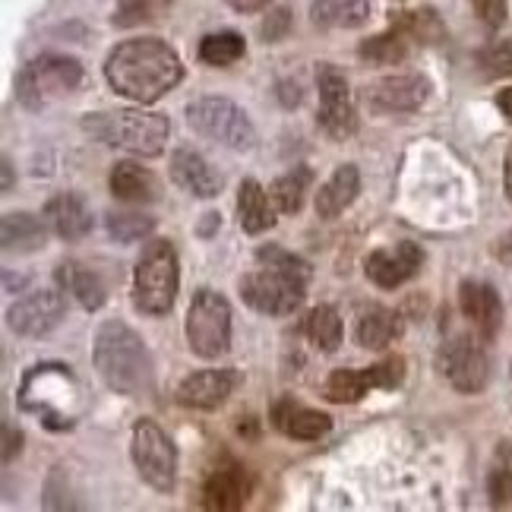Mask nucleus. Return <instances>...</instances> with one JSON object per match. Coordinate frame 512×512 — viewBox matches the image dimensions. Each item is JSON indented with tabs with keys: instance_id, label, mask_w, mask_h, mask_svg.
Returning a JSON list of instances; mask_svg holds the SVG:
<instances>
[{
	"instance_id": "1",
	"label": "nucleus",
	"mask_w": 512,
	"mask_h": 512,
	"mask_svg": "<svg viewBox=\"0 0 512 512\" xmlns=\"http://www.w3.org/2000/svg\"><path fill=\"white\" fill-rule=\"evenodd\" d=\"M108 86L136 105H152L184 80V64L162 38H130L105 57Z\"/></svg>"
},
{
	"instance_id": "2",
	"label": "nucleus",
	"mask_w": 512,
	"mask_h": 512,
	"mask_svg": "<svg viewBox=\"0 0 512 512\" xmlns=\"http://www.w3.org/2000/svg\"><path fill=\"white\" fill-rule=\"evenodd\" d=\"M92 361L98 377L117 396L140 399L155 386V364L146 342L124 320H105L95 332Z\"/></svg>"
},
{
	"instance_id": "3",
	"label": "nucleus",
	"mask_w": 512,
	"mask_h": 512,
	"mask_svg": "<svg viewBox=\"0 0 512 512\" xmlns=\"http://www.w3.org/2000/svg\"><path fill=\"white\" fill-rule=\"evenodd\" d=\"M16 402L26 415L38 418L42 427L54 433L73 430L86 408L83 383L76 380V373L67 364L57 361H42L29 367L23 383H19Z\"/></svg>"
},
{
	"instance_id": "4",
	"label": "nucleus",
	"mask_w": 512,
	"mask_h": 512,
	"mask_svg": "<svg viewBox=\"0 0 512 512\" xmlns=\"http://www.w3.org/2000/svg\"><path fill=\"white\" fill-rule=\"evenodd\" d=\"M83 127H86V133H92L95 140H102L105 146L143 155V159L162 155L168 146V133H171L168 117L159 111H146L143 105L86 114Z\"/></svg>"
},
{
	"instance_id": "5",
	"label": "nucleus",
	"mask_w": 512,
	"mask_h": 512,
	"mask_svg": "<svg viewBox=\"0 0 512 512\" xmlns=\"http://www.w3.org/2000/svg\"><path fill=\"white\" fill-rule=\"evenodd\" d=\"M181 291V263L171 241H149L133 269V307L146 317L171 313Z\"/></svg>"
},
{
	"instance_id": "6",
	"label": "nucleus",
	"mask_w": 512,
	"mask_h": 512,
	"mask_svg": "<svg viewBox=\"0 0 512 512\" xmlns=\"http://www.w3.org/2000/svg\"><path fill=\"white\" fill-rule=\"evenodd\" d=\"M184 332L196 358L219 361L231 348V304L225 301V294L212 288L196 291L184 320Z\"/></svg>"
},
{
	"instance_id": "7",
	"label": "nucleus",
	"mask_w": 512,
	"mask_h": 512,
	"mask_svg": "<svg viewBox=\"0 0 512 512\" xmlns=\"http://www.w3.org/2000/svg\"><path fill=\"white\" fill-rule=\"evenodd\" d=\"M187 124L200 136H206V140L219 143L225 149H234V152H247L256 146L253 121L241 105L231 102V98H219V95L196 98V102L187 105Z\"/></svg>"
},
{
	"instance_id": "8",
	"label": "nucleus",
	"mask_w": 512,
	"mask_h": 512,
	"mask_svg": "<svg viewBox=\"0 0 512 512\" xmlns=\"http://www.w3.org/2000/svg\"><path fill=\"white\" fill-rule=\"evenodd\" d=\"M307 285L310 279L298 272H285L275 266H263L247 272L238 282V291L247 307L256 313H266V317H291L307 298Z\"/></svg>"
},
{
	"instance_id": "9",
	"label": "nucleus",
	"mask_w": 512,
	"mask_h": 512,
	"mask_svg": "<svg viewBox=\"0 0 512 512\" xmlns=\"http://www.w3.org/2000/svg\"><path fill=\"white\" fill-rule=\"evenodd\" d=\"M83 83V64L76 57L67 54H42L35 57L32 64H26L16 76V98L19 105L38 111L45 108L48 98L54 95H64L80 89Z\"/></svg>"
},
{
	"instance_id": "10",
	"label": "nucleus",
	"mask_w": 512,
	"mask_h": 512,
	"mask_svg": "<svg viewBox=\"0 0 512 512\" xmlns=\"http://www.w3.org/2000/svg\"><path fill=\"white\" fill-rule=\"evenodd\" d=\"M130 459L152 490L171 494L177 484V449L168 433L155 424L152 418H140L130 433Z\"/></svg>"
},
{
	"instance_id": "11",
	"label": "nucleus",
	"mask_w": 512,
	"mask_h": 512,
	"mask_svg": "<svg viewBox=\"0 0 512 512\" xmlns=\"http://www.w3.org/2000/svg\"><path fill=\"white\" fill-rule=\"evenodd\" d=\"M437 370L462 396H478L490 380V358L484 351V339L478 332L475 336L471 332H459V336L446 339L437 348Z\"/></svg>"
},
{
	"instance_id": "12",
	"label": "nucleus",
	"mask_w": 512,
	"mask_h": 512,
	"mask_svg": "<svg viewBox=\"0 0 512 512\" xmlns=\"http://www.w3.org/2000/svg\"><path fill=\"white\" fill-rule=\"evenodd\" d=\"M405 380V358L392 354V358L373 364V367H339L329 373L323 383V399L332 405H354L361 402L370 389H396Z\"/></svg>"
},
{
	"instance_id": "13",
	"label": "nucleus",
	"mask_w": 512,
	"mask_h": 512,
	"mask_svg": "<svg viewBox=\"0 0 512 512\" xmlns=\"http://www.w3.org/2000/svg\"><path fill=\"white\" fill-rule=\"evenodd\" d=\"M317 89H320V114L317 124L332 140H348L358 133V111L348 89L345 73L336 64H317Z\"/></svg>"
},
{
	"instance_id": "14",
	"label": "nucleus",
	"mask_w": 512,
	"mask_h": 512,
	"mask_svg": "<svg viewBox=\"0 0 512 512\" xmlns=\"http://www.w3.org/2000/svg\"><path fill=\"white\" fill-rule=\"evenodd\" d=\"M430 98V80L421 73H396L373 80L361 89V102L373 114H405L418 111Z\"/></svg>"
},
{
	"instance_id": "15",
	"label": "nucleus",
	"mask_w": 512,
	"mask_h": 512,
	"mask_svg": "<svg viewBox=\"0 0 512 512\" xmlns=\"http://www.w3.org/2000/svg\"><path fill=\"white\" fill-rule=\"evenodd\" d=\"M64 313H67V304L61 291L38 288V291H29L26 298H19L7 310V326L23 339H42L61 326Z\"/></svg>"
},
{
	"instance_id": "16",
	"label": "nucleus",
	"mask_w": 512,
	"mask_h": 512,
	"mask_svg": "<svg viewBox=\"0 0 512 512\" xmlns=\"http://www.w3.org/2000/svg\"><path fill=\"white\" fill-rule=\"evenodd\" d=\"M241 370L234 367H212V370H196L190 377L181 380L174 399L184 408H196V411H215L219 405L228 402V396H234V389L241 386Z\"/></svg>"
},
{
	"instance_id": "17",
	"label": "nucleus",
	"mask_w": 512,
	"mask_h": 512,
	"mask_svg": "<svg viewBox=\"0 0 512 512\" xmlns=\"http://www.w3.org/2000/svg\"><path fill=\"white\" fill-rule=\"evenodd\" d=\"M421 266H424V250L411 241H402L396 247H380L364 260L367 279L386 291H396L405 282H411L421 272Z\"/></svg>"
},
{
	"instance_id": "18",
	"label": "nucleus",
	"mask_w": 512,
	"mask_h": 512,
	"mask_svg": "<svg viewBox=\"0 0 512 512\" xmlns=\"http://www.w3.org/2000/svg\"><path fill=\"white\" fill-rule=\"evenodd\" d=\"M459 310L484 342L497 339L503 326V301L494 285L481 279H465L459 285Z\"/></svg>"
},
{
	"instance_id": "19",
	"label": "nucleus",
	"mask_w": 512,
	"mask_h": 512,
	"mask_svg": "<svg viewBox=\"0 0 512 512\" xmlns=\"http://www.w3.org/2000/svg\"><path fill=\"white\" fill-rule=\"evenodd\" d=\"M269 421H272L275 430L285 433L288 440H301V443H313V440L326 437V433L332 430V418L326 415V411L301 405L298 399H291V396L275 399V405L269 408Z\"/></svg>"
},
{
	"instance_id": "20",
	"label": "nucleus",
	"mask_w": 512,
	"mask_h": 512,
	"mask_svg": "<svg viewBox=\"0 0 512 512\" xmlns=\"http://www.w3.org/2000/svg\"><path fill=\"white\" fill-rule=\"evenodd\" d=\"M250 497V475L238 462H222L203 484V506L219 512H238Z\"/></svg>"
},
{
	"instance_id": "21",
	"label": "nucleus",
	"mask_w": 512,
	"mask_h": 512,
	"mask_svg": "<svg viewBox=\"0 0 512 512\" xmlns=\"http://www.w3.org/2000/svg\"><path fill=\"white\" fill-rule=\"evenodd\" d=\"M171 181L187 190L190 196H200V200H215L222 193V174L215 171L200 152L193 149H174L171 155Z\"/></svg>"
},
{
	"instance_id": "22",
	"label": "nucleus",
	"mask_w": 512,
	"mask_h": 512,
	"mask_svg": "<svg viewBox=\"0 0 512 512\" xmlns=\"http://www.w3.org/2000/svg\"><path fill=\"white\" fill-rule=\"evenodd\" d=\"M45 222L61 241H83L92 231V212L80 193H57L45 206Z\"/></svg>"
},
{
	"instance_id": "23",
	"label": "nucleus",
	"mask_w": 512,
	"mask_h": 512,
	"mask_svg": "<svg viewBox=\"0 0 512 512\" xmlns=\"http://www.w3.org/2000/svg\"><path fill=\"white\" fill-rule=\"evenodd\" d=\"M57 285H61L64 294H70V298L80 304L83 310H102L105 301H108V288L102 282V275H98L95 269L83 266L80 260H64L61 266H57Z\"/></svg>"
},
{
	"instance_id": "24",
	"label": "nucleus",
	"mask_w": 512,
	"mask_h": 512,
	"mask_svg": "<svg viewBox=\"0 0 512 512\" xmlns=\"http://www.w3.org/2000/svg\"><path fill=\"white\" fill-rule=\"evenodd\" d=\"M405 332V320L399 310L383 307V304H367L358 313V345L361 348H373L383 351L396 339H402Z\"/></svg>"
},
{
	"instance_id": "25",
	"label": "nucleus",
	"mask_w": 512,
	"mask_h": 512,
	"mask_svg": "<svg viewBox=\"0 0 512 512\" xmlns=\"http://www.w3.org/2000/svg\"><path fill=\"white\" fill-rule=\"evenodd\" d=\"M108 184H111V193L124 203H155L162 193L159 177H155L149 168H143L140 162H130V159L114 162Z\"/></svg>"
},
{
	"instance_id": "26",
	"label": "nucleus",
	"mask_w": 512,
	"mask_h": 512,
	"mask_svg": "<svg viewBox=\"0 0 512 512\" xmlns=\"http://www.w3.org/2000/svg\"><path fill=\"white\" fill-rule=\"evenodd\" d=\"M361 193V171L358 165H339L336 171H332L329 181L320 187L317 193V215L320 219H336V215H342L354 200H358Z\"/></svg>"
},
{
	"instance_id": "27",
	"label": "nucleus",
	"mask_w": 512,
	"mask_h": 512,
	"mask_svg": "<svg viewBox=\"0 0 512 512\" xmlns=\"http://www.w3.org/2000/svg\"><path fill=\"white\" fill-rule=\"evenodd\" d=\"M272 196L263 190L260 181H241L238 187V219H241V228L247 234H263L275 225V209H272Z\"/></svg>"
},
{
	"instance_id": "28",
	"label": "nucleus",
	"mask_w": 512,
	"mask_h": 512,
	"mask_svg": "<svg viewBox=\"0 0 512 512\" xmlns=\"http://www.w3.org/2000/svg\"><path fill=\"white\" fill-rule=\"evenodd\" d=\"M370 19V0H313L310 23L320 29H361Z\"/></svg>"
},
{
	"instance_id": "29",
	"label": "nucleus",
	"mask_w": 512,
	"mask_h": 512,
	"mask_svg": "<svg viewBox=\"0 0 512 512\" xmlns=\"http://www.w3.org/2000/svg\"><path fill=\"white\" fill-rule=\"evenodd\" d=\"M0 238H4V250L16 253H35L48 241L45 222L32 212H7L4 225H0Z\"/></svg>"
},
{
	"instance_id": "30",
	"label": "nucleus",
	"mask_w": 512,
	"mask_h": 512,
	"mask_svg": "<svg viewBox=\"0 0 512 512\" xmlns=\"http://www.w3.org/2000/svg\"><path fill=\"white\" fill-rule=\"evenodd\" d=\"M411 45H415V38H411L399 23H392V29L361 42L358 54H361V61H367V64L389 67V64H402L408 57V51H411Z\"/></svg>"
},
{
	"instance_id": "31",
	"label": "nucleus",
	"mask_w": 512,
	"mask_h": 512,
	"mask_svg": "<svg viewBox=\"0 0 512 512\" xmlns=\"http://www.w3.org/2000/svg\"><path fill=\"white\" fill-rule=\"evenodd\" d=\"M304 332L313 348H320L326 354H332L339 345H342V317L339 310L332 304H320L307 313V323H304Z\"/></svg>"
},
{
	"instance_id": "32",
	"label": "nucleus",
	"mask_w": 512,
	"mask_h": 512,
	"mask_svg": "<svg viewBox=\"0 0 512 512\" xmlns=\"http://www.w3.org/2000/svg\"><path fill=\"white\" fill-rule=\"evenodd\" d=\"M310 181H313V171L310 168H294L282 177H275L272 187H269V196H272V203L275 209H279L282 215H294V212H301L304 206V196L310 190Z\"/></svg>"
},
{
	"instance_id": "33",
	"label": "nucleus",
	"mask_w": 512,
	"mask_h": 512,
	"mask_svg": "<svg viewBox=\"0 0 512 512\" xmlns=\"http://www.w3.org/2000/svg\"><path fill=\"white\" fill-rule=\"evenodd\" d=\"M487 497L490 506H512V443L503 440L494 449V459H490V471H487Z\"/></svg>"
},
{
	"instance_id": "34",
	"label": "nucleus",
	"mask_w": 512,
	"mask_h": 512,
	"mask_svg": "<svg viewBox=\"0 0 512 512\" xmlns=\"http://www.w3.org/2000/svg\"><path fill=\"white\" fill-rule=\"evenodd\" d=\"M247 45H244V35L222 29V32H212L200 42V61L209 67H231L238 64L244 57Z\"/></svg>"
},
{
	"instance_id": "35",
	"label": "nucleus",
	"mask_w": 512,
	"mask_h": 512,
	"mask_svg": "<svg viewBox=\"0 0 512 512\" xmlns=\"http://www.w3.org/2000/svg\"><path fill=\"white\" fill-rule=\"evenodd\" d=\"M105 228L117 244H136L149 238L155 231V219L143 212H130V209H117L105 215Z\"/></svg>"
},
{
	"instance_id": "36",
	"label": "nucleus",
	"mask_w": 512,
	"mask_h": 512,
	"mask_svg": "<svg viewBox=\"0 0 512 512\" xmlns=\"http://www.w3.org/2000/svg\"><path fill=\"white\" fill-rule=\"evenodd\" d=\"M171 10V0H121L111 16V23L117 29H136L159 23V19Z\"/></svg>"
},
{
	"instance_id": "37",
	"label": "nucleus",
	"mask_w": 512,
	"mask_h": 512,
	"mask_svg": "<svg viewBox=\"0 0 512 512\" xmlns=\"http://www.w3.org/2000/svg\"><path fill=\"white\" fill-rule=\"evenodd\" d=\"M396 23L415 38V45H440L446 38V26L440 13L433 7H421V10H411V13H402Z\"/></svg>"
},
{
	"instance_id": "38",
	"label": "nucleus",
	"mask_w": 512,
	"mask_h": 512,
	"mask_svg": "<svg viewBox=\"0 0 512 512\" xmlns=\"http://www.w3.org/2000/svg\"><path fill=\"white\" fill-rule=\"evenodd\" d=\"M478 67L487 80H506L512 76V38L503 42H490L487 48L478 51Z\"/></svg>"
},
{
	"instance_id": "39",
	"label": "nucleus",
	"mask_w": 512,
	"mask_h": 512,
	"mask_svg": "<svg viewBox=\"0 0 512 512\" xmlns=\"http://www.w3.org/2000/svg\"><path fill=\"white\" fill-rule=\"evenodd\" d=\"M256 263L275 266V269H285V272H298V275H304V279H310V263L301 260V256L288 253V250L279 247V244H266V247L256 250Z\"/></svg>"
},
{
	"instance_id": "40",
	"label": "nucleus",
	"mask_w": 512,
	"mask_h": 512,
	"mask_svg": "<svg viewBox=\"0 0 512 512\" xmlns=\"http://www.w3.org/2000/svg\"><path fill=\"white\" fill-rule=\"evenodd\" d=\"M471 10L481 19L487 29H500L509 16V4L506 0H471Z\"/></svg>"
},
{
	"instance_id": "41",
	"label": "nucleus",
	"mask_w": 512,
	"mask_h": 512,
	"mask_svg": "<svg viewBox=\"0 0 512 512\" xmlns=\"http://www.w3.org/2000/svg\"><path fill=\"white\" fill-rule=\"evenodd\" d=\"M288 32H291V13H288V7L272 10V13L263 19L260 35L266 38V42H282V38H285Z\"/></svg>"
},
{
	"instance_id": "42",
	"label": "nucleus",
	"mask_w": 512,
	"mask_h": 512,
	"mask_svg": "<svg viewBox=\"0 0 512 512\" xmlns=\"http://www.w3.org/2000/svg\"><path fill=\"white\" fill-rule=\"evenodd\" d=\"M19 446H23V433H19L13 424H4V465L13 462V456L19 452Z\"/></svg>"
},
{
	"instance_id": "43",
	"label": "nucleus",
	"mask_w": 512,
	"mask_h": 512,
	"mask_svg": "<svg viewBox=\"0 0 512 512\" xmlns=\"http://www.w3.org/2000/svg\"><path fill=\"white\" fill-rule=\"evenodd\" d=\"M279 98H282L285 108L301 105V86L298 83H279Z\"/></svg>"
},
{
	"instance_id": "44",
	"label": "nucleus",
	"mask_w": 512,
	"mask_h": 512,
	"mask_svg": "<svg viewBox=\"0 0 512 512\" xmlns=\"http://www.w3.org/2000/svg\"><path fill=\"white\" fill-rule=\"evenodd\" d=\"M269 4H272V0H228V7L238 10V13H260Z\"/></svg>"
},
{
	"instance_id": "45",
	"label": "nucleus",
	"mask_w": 512,
	"mask_h": 512,
	"mask_svg": "<svg viewBox=\"0 0 512 512\" xmlns=\"http://www.w3.org/2000/svg\"><path fill=\"white\" fill-rule=\"evenodd\" d=\"M494 253H497V260H500L503 266H512V228H509V231L503 234V238L497 241Z\"/></svg>"
},
{
	"instance_id": "46",
	"label": "nucleus",
	"mask_w": 512,
	"mask_h": 512,
	"mask_svg": "<svg viewBox=\"0 0 512 512\" xmlns=\"http://www.w3.org/2000/svg\"><path fill=\"white\" fill-rule=\"evenodd\" d=\"M503 190H506L509 203H512V143L506 149V162H503Z\"/></svg>"
},
{
	"instance_id": "47",
	"label": "nucleus",
	"mask_w": 512,
	"mask_h": 512,
	"mask_svg": "<svg viewBox=\"0 0 512 512\" xmlns=\"http://www.w3.org/2000/svg\"><path fill=\"white\" fill-rule=\"evenodd\" d=\"M497 108L503 111V117L512 124V86H509V89H503V92L497 95Z\"/></svg>"
},
{
	"instance_id": "48",
	"label": "nucleus",
	"mask_w": 512,
	"mask_h": 512,
	"mask_svg": "<svg viewBox=\"0 0 512 512\" xmlns=\"http://www.w3.org/2000/svg\"><path fill=\"white\" fill-rule=\"evenodd\" d=\"M219 225H222V215L219 212H206L203 215V225H200V234H203V238H209L212 228H219Z\"/></svg>"
},
{
	"instance_id": "49",
	"label": "nucleus",
	"mask_w": 512,
	"mask_h": 512,
	"mask_svg": "<svg viewBox=\"0 0 512 512\" xmlns=\"http://www.w3.org/2000/svg\"><path fill=\"white\" fill-rule=\"evenodd\" d=\"M13 190V162L4 155V193Z\"/></svg>"
}]
</instances>
